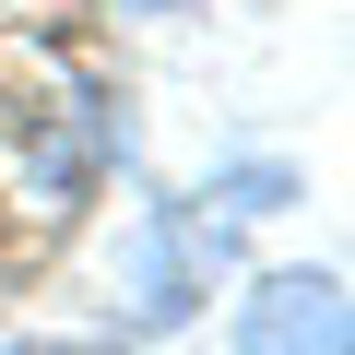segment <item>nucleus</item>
Listing matches in <instances>:
<instances>
[{
	"label": "nucleus",
	"mask_w": 355,
	"mask_h": 355,
	"mask_svg": "<svg viewBox=\"0 0 355 355\" xmlns=\"http://www.w3.org/2000/svg\"><path fill=\"white\" fill-rule=\"evenodd\" d=\"M249 355H343V296L320 272H284L261 308H249Z\"/></svg>",
	"instance_id": "f257e3e1"
}]
</instances>
